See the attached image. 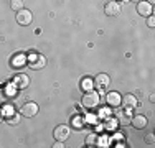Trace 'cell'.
<instances>
[{"label": "cell", "mask_w": 155, "mask_h": 148, "mask_svg": "<svg viewBox=\"0 0 155 148\" xmlns=\"http://www.w3.org/2000/svg\"><path fill=\"white\" fill-rule=\"evenodd\" d=\"M147 2H149V3H153V2H155V0H147Z\"/></svg>", "instance_id": "obj_23"}, {"label": "cell", "mask_w": 155, "mask_h": 148, "mask_svg": "<svg viewBox=\"0 0 155 148\" xmlns=\"http://www.w3.org/2000/svg\"><path fill=\"white\" fill-rule=\"evenodd\" d=\"M83 105L86 109H94L96 105H99V92H96L94 89L86 91V94L83 95Z\"/></svg>", "instance_id": "obj_1"}, {"label": "cell", "mask_w": 155, "mask_h": 148, "mask_svg": "<svg viewBox=\"0 0 155 148\" xmlns=\"http://www.w3.org/2000/svg\"><path fill=\"white\" fill-rule=\"evenodd\" d=\"M145 142L149 143V145H153V143H155V137H153V133H149V135L145 137Z\"/></svg>", "instance_id": "obj_18"}, {"label": "cell", "mask_w": 155, "mask_h": 148, "mask_svg": "<svg viewBox=\"0 0 155 148\" xmlns=\"http://www.w3.org/2000/svg\"><path fill=\"white\" fill-rule=\"evenodd\" d=\"M97 143H99V135L91 133V135L86 137V145L87 146H97Z\"/></svg>", "instance_id": "obj_14"}, {"label": "cell", "mask_w": 155, "mask_h": 148, "mask_svg": "<svg viewBox=\"0 0 155 148\" xmlns=\"http://www.w3.org/2000/svg\"><path fill=\"white\" fill-rule=\"evenodd\" d=\"M137 12L142 15V17H149V15H152V3L149 2H137Z\"/></svg>", "instance_id": "obj_8"}, {"label": "cell", "mask_w": 155, "mask_h": 148, "mask_svg": "<svg viewBox=\"0 0 155 148\" xmlns=\"http://www.w3.org/2000/svg\"><path fill=\"white\" fill-rule=\"evenodd\" d=\"M10 7L18 12V10L23 8V0H12V2H10Z\"/></svg>", "instance_id": "obj_15"}, {"label": "cell", "mask_w": 155, "mask_h": 148, "mask_svg": "<svg viewBox=\"0 0 155 148\" xmlns=\"http://www.w3.org/2000/svg\"><path fill=\"white\" fill-rule=\"evenodd\" d=\"M20 114L21 115H25V117H35L36 114H38V104H35V102H25L23 105L20 107Z\"/></svg>", "instance_id": "obj_4"}, {"label": "cell", "mask_w": 155, "mask_h": 148, "mask_svg": "<svg viewBox=\"0 0 155 148\" xmlns=\"http://www.w3.org/2000/svg\"><path fill=\"white\" fill-rule=\"evenodd\" d=\"M83 87L86 89V91H89V89L93 87V82H91V81H84V82H83Z\"/></svg>", "instance_id": "obj_20"}, {"label": "cell", "mask_w": 155, "mask_h": 148, "mask_svg": "<svg viewBox=\"0 0 155 148\" xmlns=\"http://www.w3.org/2000/svg\"><path fill=\"white\" fill-rule=\"evenodd\" d=\"M147 122H149V120H147V117H145V115H140V114H139V115H134V117H132L130 124L134 125L135 128L142 130V128L147 127Z\"/></svg>", "instance_id": "obj_9"}, {"label": "cell", "mask_w": 155, "mask_h": 148, "mask_svg": "<svg viewBox=\"0 0 155 148\" xmlns=\"http://www.w3.org/2000/svg\"><path fill=\"white\" fill-rule=\"evenodd\" d=\"M147 23H149V27H150V28H153V27H155V18L152 17V15H149V20H147Z\"/></svg>", "instance_id": "obj_19"}, {"label": "cell", "mask_w": 155, "mask_h": 148, "mask_svg": "<svg viewBox=\"0 0 155 148\" xmlns=\"http://www.w3.org/2000/svg\"><path fill=\"white\" fill-rule=\"evenodd\" d=\"M104 12H106V15H109V17H116V15L120 13V5L116 2V0H110V2L106 3Z\"/></svg>", "instance_id": "obj_6"}, {"label": "cell", "mask_w": 155, "mask_h": 148, "mask_svg": "<svg viewBox=\"0 0 155 148\" xmlns=\"http://www.w3.org/2000/svg\"><path fill=\"white\" fill-rule=\"evenodd\" d=\"M13 84H15L17 87H20V89H25V87H28V84H30V77L25 76V74H18L15 79H13Z\"/></svg>", "instance_id": "obj_11"}, {"label": "cell", "mask_w": 155, "mask_h": 148, "mask_svg": "<svg viewBox=\"0 0 155 148\" xmlns=\"http://www.w3.org/2000/svg\"><path fill=\"white\" fill-rule=\"evenodd\" d=\"M130 2H140V0H130Z\"/></svg>", "instance_id": "obj_24"}, {"label": "cell", "mask_w": 155, "mask_h": 148, "mask_svg": "<svg viewBox=\"0 0 155 148\" xmlns=\"http://www.w3.org/2000/svg\"><path fill=\"white\" fill-rule=\"evenodd\" d=\"M94 86L97 89H104L109 86V76L107 74H97L96 76V81H94Z\"/></svg>", "instance_id": "obj_10"}, {"label": "cell", "mask_w": 155, "mask_h": 148, "mask_svg": "<svg viewBox=\"0 0 155 148\" xmlns=\"http://www.w3.org/2000/svg\"><path fill=\"white\" fill-rule=\"evenodd\" d=\"M106 101H107L109 105L117 107L120 104V94H119V92H109V94L106 95Z\"/></svg>", "instance_id": "obj_12"}, {"label": "cell", "mask_w": 155, "mask_h": 148, "mask_svg": "<svg viewBox=\"0 0 155 148\" xmlns=\"http://www.w3.org/2000/svg\"><path fill=\"white\" fill-rule=\"evenodd\" d=\"M27 63H28V66H30L31 69H41V68H45L46 59L40 53H31L30 56L27 58Z\"/></svg>", "instance_id": "obj_2"}, {"label": "cell", "mask_w": 155, "mask_h": 148, "mask_svg": "<svg viewBox=\"0 0 155 148\" xmlns=\"http://www.w3.org/2000/svg\"><path fill=\"white\" fill-rule=\"evenodd\" d=\"M2 117H3V112H2V109H0V122H2V120H3V118H2Z\"/></svg>", "instance_id": "obj_22"}, {"label": "cell", "mask_w": 155, "mask_h": 148, "mask_svg": "<svg viewBox=\"0 0 155 148\" xmlns=\"http://www.w3.org/2000/svg\"><path fill=\"white\" fill-rule=\"evenodd\" d=\"M31 20H33V15H31L30 10H25V8L18 10V13H17V21H18L20 25L27 27V25L31 23Z\"/></svg>", "instance_id": "obj_5"}, {"label": "cell", "mask_w": 155, "mask_h": 148, "mask_svg": "<svg viewBox=\"0 0 155 148\" xmlns=\"http://www.w3.org/2000/svg\"><path fill=\"white\" fill-rule=\"evenodd\" d=\"M129 110H130V109L124 110V112H119V124L120 125H129V124H130L132 115H130V112H129Z\"/></svg>", "instance_id": "obj_13"}, {"label": "cell", "mask_w": 155, "mask_h": 148, "mask_svg": "<svg viewBox=\"0 0 155 148\" xmlns=\"http://www.w3.org/2000/svg\"><path fill=\"white\" fill-rule=\"evenodd\" d=\"M53 146H54V148H63L64 145H63V142H56V143H54Z\"/></svg>", "instance_id": "obj_21"}, {"label": "cell", "mask_w": 155, "mask_h": 148, "mask_svg": "<svg viewBox=\"0 0 155 148\" xmlns=\"http://www.w3.org/2000/svg\"><path fill=\"white\" fill-rule=\"evenodd\" d=\"M12 63L15 64V68H21V64H23V63H27V59H25V58H21V56H18V58L13 59Z\"/></svg>", "instance_id": "obj_16"}, {"label": "cell", "mask_w": 155, "mask_h": 148, "mask_svg": "<svg viewBox=\"0 0 155 148\" xmlns=\"http://www.w3.org/2000/svg\"><path fill=\"white\" fill-rule=\"evenodd\" d=\"M18 122H20V117H18L17 114H13V115H10V118H8V124H10V125H17Z\"/></svg>", "instance_id": "obj_17"}, {"label": "cell", "mask_w": 155, "mask_h": 148, "mask_svg": "<svg viewBox=\"0 0 155 148\" xmlns=\"http://www.w3.org/2000/svg\"><path fill=\"white\" fill-rule=\"evenodd\" d=\"M69 135H71V128L68 125H58L53 132V137L56 142H66Z\"/></svg>", "instance_id": "obj_3"}, {"label": "cell", "mask_w": 155, "mask_h": 148, "mask_svg": "<svg viewBox=\"0 0 155 148\" xmlns=\"http://www.w3.org/2000/svg\"><path fill=\"white\" fill-rule=\"evenodd\" d=\"M120 104L125 107V109H134V107H137V97L132 94H125L124 97H120Z\"/></svg>", "instance_id": "obj_7"}]
</instances>
